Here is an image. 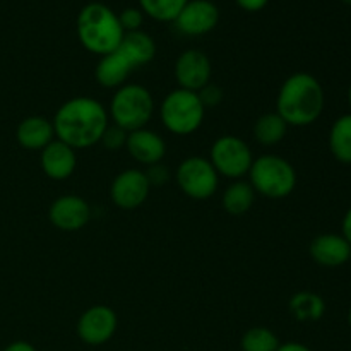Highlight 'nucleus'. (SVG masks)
<instances>
[{"label": "nucleus", "instance_id": "nucleus-1", "mask_svg": "<svg viewBox=\"0 0 351 351\" xmlns=\"http://www.w3.org/2000/svg\"><path fill=\"white\" fill-rule=\"evenodd\" d=\"M55 139L62 141L72 149H86L101 141L110 125L108 110L95 98L75 96L58 106L53 120Z\"/></svg>", "mask_w": 351, "mask_h": 351}, {"label": "nucleus", "instance_id": "nucleus-2", "mask_svg": "<svg viewBox=\"0 0 351 351\" xmlns=\"http://www.w3.org/2000/svg\"><path fill=\"white\" fill-rule=\"evenodd\" d=\"M324 105V88L308 72H295L285 79L276 96V113L288 127L312 125L322 115Z\"/></svg>", "mask_w": 351, "mask_h": 351}, {"label": "nucleus", "instance_id": "nucleus-3", "mask_svg": "<svg viewBox=\"0 0 351 351\" xmlns=\"http://www.w3.org/2000/svg\"><path fill=\"white\" fill-rule=\"evenodd\" d=\"M119 14L101 2H91L77 16V36L82 47L91 53L108 55L119 50L123 40Z\"/></svg>", "mask_w": 351, "mask_h": 351}, {"label": "nucleus", "instance_id": "nucleus-4", "mask_svg": "<svg viewBox=\"0 0 351 351\" xmlns=\"http://www.w3.org/2000/svg\"><path fill=\"white\" fill-rule=\"evenodd\" d=\"M247 175L256 194L269 199L288 197L297 187V171L293 165L278 154L254 158Z\"/></svg>", "mask_w": 351, "mask_h": 351}, {"label": "nucleus", "instance_id": "nucleus-5", "mask_svg": "<svg viewBox=\"0 0 351 351\" xmlns=\"http://www.w3.org/2000/svg\"><path fill=\"white\" fill-rule=\"evenodd\" d=\"M154 112L153 95L141 84H123L112 96L108 117L113 125L132 132L144 129Z\"/></svg>", "mask_w": 351, "mask_h": 351}, {"label": "nucleus", "instance_id": "nucleus-6", "mask_svg": "<svg viewBox=\"0 0 351 351\" xmlns=\"http://www.w3.org/2000/svg\"><path fill=\"white\" fill-rule=\"evenodd\" d=\"M160 115L168 132L175 136H191L204 122L206 108L197 93L177 88L165 96Z\"/></svg>", "mask_w": 351, "mask_h": 351}, {"label": "nucleus", "instance_id": "nucleus-7", "mask_svg": "<svg viewBox=\"0 0 351 351\" xmlns=\"http://www.w3.org/2000/svg\"><path fill=\"white\" fill-rule=\"evenodd\" d=\"M208 160L219 177L240 180L243 175L249 173L254 154L245 141L232 134H225L213 143Z\"/></svg>", "mask_w": 351, "mask_h": 351}, {"label": "nucleus", "instance_id": "nucleus-8", "mask_svg": "<svg viewBox=\"0 0 351 351\" xmlns=\"http://www.w3.org/2000/svg\"><path fill=\"white\" fill-rule=\"evenodd\" d=\"M175 178L180 191L195 201H206L213 197L219 185V175L213 168L211 161L202 156H191L182 160Z\"/></svg>", "mask_w": 351, "mask_h": 351}, {"label": "nucleus", "instance_id": "nucleus-9", "mask_svg": "<svg viewBox=\"0 0 351 351\" xmlns=\"http://www.w3.org/2000/svg\"><path fill=\"white\" fill-rule=\"evenodd\" d=\"M119 326L115 311L108 305H93L77 321V336L89 346H99L113 338Z\"/></svg>", "mask_w": 351, "mask_h": 351}, {"label": "nucleus", "instance_id": "nucleus-10", "mask_svg": "<svg viewBox=\"0 0 351 351\" xmlns=\"http://www.w3.org/2000/svg\"><path fill=\"white\" fill-rule=\"evenodd\" d=\"M151 185L147 182L146 173L139 168H129L123 170L113 178L110 187V197L112 202L120 209H137L146 202L149 195Z\"/></svg>", "mask_w": 351, "mask_h": 351}, {"label": "nucleus", "instance_id": "nucleus-11", "mask_svg": "<svg viewBox=\"0 0 351 351\" xmlns=\"http://www.w3.org/2000/svg\"><path fill=\"white\" fill-rule=\"evenodd\" d=\"M173 74L178 88L197 93L211 82V60L204 51L189 48V50L182 51L175 60Z\"/></svg>", "mask_w": 351, "mask_h": 351}, {"label": "nucleus", "instance_id": "nucleus-12", "mask_svg": "<svg viewBox=\"0 0 351 351\" xmlns=\"http://www.w3.org/2000/svg\"><path fill=\"white\" fill-rule=\"evenodd\" d=\"M219 9L211 0H189L173 21L177 29L187 36H202L218 26Z\"/></svg>", "mask_w": 351, "mask_h": 351}, {"label": "nucleus", "instance_id": "nucleus-13", "mask_svg": "<svg viewBox=\"0 0 351 351\" xmlns=\"http://www.w3.org/2000/svg\"><path fill=\"white\" fill-rule=\"evenodd\" d=\"M48 219L55 228L62 232H77L84 228L91 219V208L79 195H60L51 202Z\"/></svg>", "mask_w": 351, "mask_h": 351}, {"label": "nucleus", "instance_id": "nucleus-14", "mask_svg": "<svg viewBox=\"0 0 351 351\" xmlns=\"http://www.w3.org/2000/svg\"><path fill=\"white\" fill-rule=\"evenodd\" d=\"M41 170L51 180H67L77 168V154L75 149L62 141L53 139L45 149L40 151Z\"/></svg>", "mask_w": 351, "mask_h": 351}, {"label": "nucleus", "instance_id": "nucleus-15", "mask_svg": "<svg viewBox=\"0 0 351 351\" xmlns=\"http://www.w3.org/2000/svg\"><path fill=\"white\" fill-rule=\"evenodd\" d=\"M125 149L137 163L144 167L161 163L167 154V144L158 132L151 129H137L127 134Z\"/></svg>", "mask_w": 351, "mask_h": 351}, {"label": "nucleus", "instance_id": "nucleus-16", "mask_svg": "<svg viewBox=\"0 0 351 351\" xmlns=\"http://www.w3.org/2000/svg\"><path fill=\"white\" fill-rule=\"evenodd\" d=\"M312 261L324 267H339L351 261V245L338 233H322L308 245Z\"/></svg>", "mask_w": 351, "mask_h": 351}, {"label": "nucleus", "instance_id": "nucleus-17", "mask_svg": "<svg viewBox=\"0 0 351 351\" xmlns=\"http://www.w3.org/2000/svg\"><path fill=\"white\" fill-rule=\"evenodd\" d=\"M16 139L24 149L41 151L55 139L51 120L41 115H31L21 120L16 130Z\"/></svg>", "mask_w": 351, "mask_h": 351}, {"label": "nucleus", "instance_id": "nucleus-18", "mask_svg": "<svg viewBox=\"0 0 351 351\" xmlns=\"http://www.w3.org/2000/svg\"><path fill=\"white\" fill-rule=\"evenodd\" d=\"M132 71L134 67L129 64V60L119 50H115L112 53L99 57V62L95 69V77L103 88L119 89L125 84Z\"/></svg>", "mask_w": 351, "mask_h": 351}, {"label": "nucleus", "instance_id": "nucleus-19", "mask_svg": "<svg viewBox=\"0 0 351 351\" xmlns=\"http://www.w3.org/2000/svg\"><path fill=\"white\" fill-rule=\"evenodd\" d=\"M119 51L129 60V64L134 69H137L153 60L154 55H156V43L144 31H132V33L123 34Z\"/></svg>", "mask_w": 351, "mask_h": 351}, {"label": "nucleus", "instance_id": "nucleus-20", "mask_svg": "<svg viewBox=\"0 0 351 351\" xmlns=\"http://www.w3.org/2000/svg\"><path fill=\"white\" fill-rule=\"evenodd\" d=\"M256 191L249 182L242 180V178L233 180L221 195L223 209L232 216L245 215L256 202Z\"/></svg>", "mask_w": 351, "mask_h": 351}, {"label": "nucleus", "instance_id": "nucleus-21", "mask_svg": "<svg viewBox=\"0 0 351 351\" xmlns=\"http://www.w3.org/2000/svg\"><path fill=\"white\" fill-rule=\"evenodd\" d=\"M288 308L298 322H315L324 315L326 302L314 291H298L290 298Z\"/></svg>", "mask_w": 351, "mask_h": 351}, {"label": "nucleus", "instance_id": "nucleus-22", "mask_svg": "<svg viewBox=\"0 0 351 351\" xmlns=\"http://www.w3.org/2000/svg\"><path fill=\"white\" fill-rule=\"evenodd\" d=\"M254 139L263 146H276L285 139L288 132V125L276 112H269L261 115L254 123Z\"/></svg>", "mask_w": 351, "mask_h": 351}, {"label": "nucleus", "instance_id": "nucleus-23", "mask_svg": "<svg viewBox=\"0 0 351 351\" xmlns=\"http://www.w3.org/2000/svg\"><path fill=\"white\" fill-rule=\"evenodd\" d=\"M329 149L339 163L351 165V113L341 115L331 125Z\"/></svg>", "mask_w": 351, "mask_h": 351}, {"label": "nucleus", "instance_id": "nucleus-24", "mask_svg": "<svg viewBox=\"0 0 351 351\" xmlns=\"http://www.w3.org/2000/svg\"><path fill=\"white\" fill-rule=\"evenodd\" d=\"M189 0H139L141 10L161 23H173Z\"/></svg>", "mask_w": 351, "mask_h": 351}, {"label": "nucleus", "instance_id": "nucleus-25", "mask_svg": "<svg viewBox=\"0 0 351 351\" xmlns=\"http://www.w3.org/2000/svg\"><path fill=\"white\" fill-rule=\"evenodd\" d=\"M280 345L281 343L278 336L264 326L250 328L249 331H245V335L242 336V341H240L242 351H276Z\"/></svg>", "mask_w": 351, "mask_h": 351}, {"label": "nucleus", "instance_id": "nucleus-26", "mask_svg": "<svg viewBox=\"0 0 351 351\" xmlns=\"http://www.w3.org/2000/svg\"><path fill=\"white\" fill-rule=\"evenodd\" d=\"M120 26H122L123 33H132V31H139L143 26L144 12L137 7H127L119 14Z\"/></svg>", "mask_w": 351, "mask_h": 351}, {"label": "nucleus", "instance_id": "nucleus-27", "mask_svg": "<svg viewBox=\"0 0 351 351\" xmlns=\"http://www.w3.org/2000/svg\"><path fill=\"white\" fill-rule=\"evenodd\" d=\"M127 134L129 132L120 129V127L108 125L106 127L105 134L101 136V141H99V143H101L108 151H119L120 147H125Z\"/></svg>", "mask_w": 351, "mask_h": 351}, {"label": "nucleus", "instance_id": "nucleus-28", "mask_svg": "<svg viewBox=\"0 0 351 351\" xmlns=\"http://www.w3.org/2000/svg\"><path fill=\"white\" fill-rule=\"evenodd\" d=\"M197 96L206 110L215 108V106H218L219 103L223 101V89L219 88V86L209 82V84H206L201 91H197Z\"/></svg>", "mask_w": 351, "mask_h": 351}, {"label": "nucleus", "instance_id": "nucleus-29", "mask_svg": "<svg viewBox=\"0 0 351 351\" xmlns=\"http://www.w3.org/2000/svg\"><path fill=\"white\" fill-rule=\"evenodd\" d=\"M146 173V178L147 182H149V185L153 187V185H165L168 180H170V170H168L167 165L163 163H156V165H151V167H147V170L144 171Z\"/></svg>", "mask_w": 351, "mask_h": 351}, {"label": "nucleus", "instance_id": "nucleus-30", "mask_svg": "<svg viewBox=\"0 0 351 351\" xmlns=\"http://www.w3.org/2000/svg\"><path fill=\"white\" fill-rule=\"evenodd\" d=\"M235 2L240 9L247 10V12H259L267 5L269 0H235Z\"/></svg>", "mask_w": 351, "mask_h": 351}, {"label": "nucleus", "instance_id": "nucleus-31", "mask_svg": "<svg viewBox=\"0 0 351 351\" xmlns=\"http://www.w3.org/2000/svg\"><path fill=\"white\" fill-rule=\"evenodd\" d=\"M341 235L345 237L346 242L351 245V206L348 211L345 213V218H343V223H341Z\"/></svg>", "mask_w": 351, "mask_h": 351}, {"label": "nucleus", "instance_id": "nucleus-32", "mask_svg": "<svg viewBox=\"0 0 351 351\" xmlns=\"http://www.w3.org/2000/svg\"><path fill=\"white\" fill-rule=\"evenodd\" d=\"M2 351H36V348L27 341H14L7 345Z\"/></svg>", "mask_w": 351, "mask_h": 351}, {"label": "nucleus", "instance_id": "nucleus-33", "mask_svg": "<svg viewBox=\"0 0 351 351\" xmlns=\"http://www.w3.org/2000/svg\"><path fill=\"white\" fill-rule=\"evenodd\" d=\"M276 351H312L308 346L302 345V343L297 341H290V343H285V345H280V348Z\"/></svg>", "mask_w": 351, "mask_h": 351}, {"label": "nucleus", "instance_id": "nucleus-34", "mask_svg": "<svg viewBox=\"0 0 351 351\" xmlns=\"http://www.w3.org/2000/svg\"><path fill=\"white\" fill-rule=\"evenodd\" d=\"M348 103H350V108H351V84H350V89H348Z\"/></svg>", "mask_w": 351, "mask_h": 351}, {"label": "nucleus", "instance_id": "nucleus-35", "mask_svg": "<svg viewBox=\"0 0 351 351\" xmlns=\"http://www.w3.org/2000/svg\"><path fill=\"white\" fill-rule=\"evenodd\" d=\"M348 324H350V329H351V305H350V312H348Z\"/></svg>", "mask_w": 351, "mask_h": 351}, {"label": "nucleus", "instance_id": "nucleus-36", "mask_svg": "<svg viewBox=\"0 0 351 351\" xmlns=\"http://www.w3.org/2000/svg\"><path fill=\"white\" fill-rule=\"evenodd\" d=\"M343 2H346V3H351V0H343Z\"/></svg>", "mask_w": 351, "mask_h": 351}]
</instances>
